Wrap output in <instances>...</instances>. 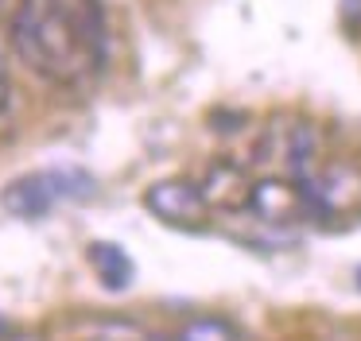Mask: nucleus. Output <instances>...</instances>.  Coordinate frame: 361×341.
Listing matches in <instances>:
<instances>
[{"instance_id":"f257e3e1","label":"nucleus","mask_w":361,"mask_h":341,"mask_svg":"<svg viewBox=\"0 0 361 341\" xmlns=\"http://www.w3.org/2000/svg\"><path fill=\"white\" fill-rule=\"evenodd\" d=\"M8 35L20 62L63 89H82L105 62L78 16L66 12L59 0H20L8 16Z\"/></svg>"},{"instance_id":"f03ea898","label":"nucleus","mask_w":361,"mask_h":341,"mask_svg":"<svg viewBox=\"0 0 361 341\" xmlns=\"http://www.w3.org/2000/svg\"><path fill=\"white\" fill-rule=\"evenodd\" d=\"M90 194H94V182L82 170H35V175H24L4 186L0 202L8 213L35 221V217H47L59 202L90 198Z\"/></svg>"},{"instance_id":"7ed1b4c3","label":"nucleus","mask_w":361,"mask_h":341,"mask_svg":"<svg viewBox=\"0 0 361 341\" xmlns=\"http://www.w3.org/2000/svg\"><path fill=\"white\" fill-rule=\"evenodd\" d=\"M144 206L156 221L171 225V229L195 232L210 221V206H206L198 182H190V178H159V182H152L144 190Z\"/></svg>"},{"instance_id":"20e7f679","label":"nucleus","mask_w":361,"mask_h":341,"mask_svg":"<svg viewBox=\"0 0 361 341\" xmlns=\"http://www.w3.org/2000/svg\"><path fill=\"white\" fill-rule=\"evenodd\" d=\"M252 186H257V178L237 159H214L198 178V190H202L210 213H249Z\"/></svg>"},{"instance_id":"39448f33","label":"nucleus","mask_w":361,"mask_h":341,"mask_svg":"<svg viewBox=\"0 0 361 341\" xmlns=\"http://www.w3.org/2000/svg\"><path fill=\"white\" fill-rule=\"evenodd\" d=\"M249 213H257L268 225H291V221L311 217L314 209H311V198H307V186L299 178L272 175V178H257Z\"/></svg>"},{"instance_id":"423d86ee","label":"nucleus","mask_w":361,"mask_h":341,"mask_svg":"<svg viewBox=\"0 0 361 341\" xmlns=\"http://www.w3.org/2000/svg\"><path fill=\"white\" fill-rule=\"evenodd\" d=\"M90 268L97 271L102 287H109V291H125L128 279H133V260L125 256V248H121V244H105V240L90 244Z\"/></svg>"},{"instance_id":"0eeeda50","label":"nucleus","mask_w":361,"mask_h":341,"mask_svg":"<svg viewBox=\"0 0 361 341\" xmlns=\"http://www.w3.org/2000/svg\"><path fill=\"white\" fill-rule=\"evenodd\" d=\"M66 12L78 16V23L90 31V39L97 43V51L105 54V12H102V0H59Z\"/></svg>"},{"instance_id":"6e6552de","label":"nucleus","mask_w":361,"mask_h":341,"mask_svg":"<svg viewBox=\"0 0 361 341\" xmlns=\"http://www.w3.org/2000/svg\"><path fill=\"white\" fill-rule=\"evenodd\" d=\"M175 341H237V330L226 322V318H198Z\"/></svg>"},{"instance_id":"1a4fd4ad","label":"nucleus","mask_w":361,"mask_h":341,"mask_svg":"<svg viewBox=\"0 0 361 341\" xmlns=\"http://www.w3.org/2000/svg\"><path fill=\"white\" fill-rule=\"evenodd\" d=\"M82 341H148L144 333H136L133 326H113L105 333H94V337H82Z\"/></svg>"},{"instance_id":"9d476101","label":"nucleus","mask_w":361,"mask_h":341,"mask_svg":"<svg viewBox=\"0 0 361 341\" xmlns=\"http://www.w3.org/2000/svg\"><path fill=\"white\" fill-rule=\"evenodd\" d=\"M12 108V74H8V62L0 54V116Z\"/></svg>"},{"instance_id":"9b49d317","label":"nucleus","mask_w":361,"mask_h":341,"mask_svg":"<svg viewBox=\"0 0 361 341\" xmlns=\"http://www.w3.org/2000/svg\"><path fill=\"white\" fill-rule=\"evenodd\" d=\"M342 16L345 20H361V0H342Z\"/></svg>"},{"instance_id":"f8f14e48","label":"nucleus","mask_w":361,"mask_h":341,"mask_svg":"<svg viewBox=\"0 0 361 341\" xmlns=\"http://www.w3.org/2000/svg\"><path fill=\"white\" fill-rule=\"evenodd\" d=\"M357 287H361V268H357Z\"/></svg>"}]
</instances>
